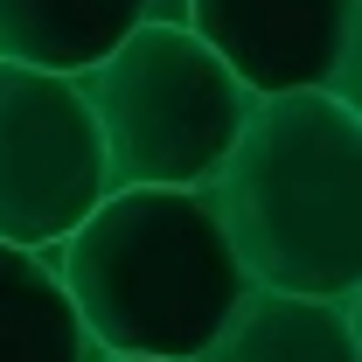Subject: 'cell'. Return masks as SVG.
Returning <instances> with one entry per match:
<instances>
[{"label": "cell", "instance_id": "6", "mask_svg": "<svg viewBox=\"0 0 362 362\" xmlns=\"http://www.w3.org/2000/svg\"><path fill=\"white\" fill-rule=\"evenodd\" d=\"M195 362H362L356 300H293L244 286V300Z\"/></svg>", "mask_w": 362, "mask_h": 362}, {"label": "cell", "instance_id": "7", "mask_svg": "<svg viewBox=\"0 0 362 362\" xmlns=\"http://www.w3.org/2000/svg\"><path fill=\"white\" fill-rule=\"evenodd\" d=\"M153 14L160 0H0V63L84 77Z\"/></svg>", "mask_w": 362, "mask_h": 362}, {"label": "cell", "instance_id": "4", "mask_svg": "<svg viewBox=\"0 0 362 362\" xmlns=\"http://www.w3.org/2000/svg\"><path fill=\"white\" fill-rule=\"evenodd\" d=\"M112 195L77 77L0 63V244L56 251Z\"/></svg>", "mask_w": 362, "mask_h": 362}, {"label": "cell", "instance_id": "5", "mask_svg": "<svg viewBox=\"0 0 362 362\" xmlns=\"http://www.w3.org/2000/svg\"><path fill=\"white\" fill-rule=\"evenodd\" d=\"M175 21L251 98L327 90L356 105L349 77L362 0H175Z\"/></svg>", "mask_w": 362, "mask_h": 362}, {"label": "cell", "instance_id": "8", "mask_svg": "<svg viewBox=\"0 0 362 362\" xmlns=\"http://www.w3.org/2000/svg\"><path fill=\"white\" fill-rule=\"evenodd\" d=\"M98 349L70 314L42 251L0 244V362H90Z\"/></svg>", "mask_w": 362, "mask_h": 362}, {"label": "cell", "instance_id": "9", "mask_svg": "<svg viewBox=\"0 0 362 362\" xmlns=\"http://www.w3.org/2000/svg\"><path fill=\"white\" fill-rule=\"evenodd\" d=\"M90 362H139V356H90Z\"/></svg>", "mask_w": 362, "mask_h": 362}, {"label": "cell", "instance_id": "2", "mask_svg": "<svg viewBox=\"0 0 362 362\" xmlns=\"http://www.w3.org/2000/svg\"><path fill=\"white\" fill-rule=\"evenodd\" d=\"M42 258L98 356L195 362L244 300V265L202 188H112Z\"/></svg>", "mask_w": 362, "mask_h": 362}, {"label": "cell", "instance_id": "3", "mask_svg": "<svg viewBox=\"0 0 362 362\" xmlns=\"http://www.w3.org/2000/svg\"><path fill=\"white\" fill-rule=\"evenodd\" d=\"M98 146L112 188H209L237 126L251 119V90L230 77L181 21H139L84 77Z\"/></svg>", "mask_w": 362, "mask_h": 362}, {"label": "cell", "instance_id": "1", "mask_svg": "<svg viewBox=\"0 0 362 362\" xmlns=\"http://www.w3.org/2000/svg\"><path fill=\"white\" fill-rule=\"evenodd\" d=\"M202 195L244 286L293 300L362 293V112L349 98H258Z\"/></svg>", "mask_w": 362, "mask_h": 362}]
</instances>
